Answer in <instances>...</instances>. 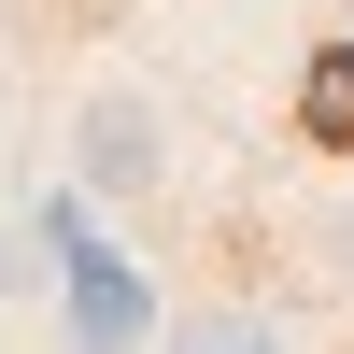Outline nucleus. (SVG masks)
<instances>
[{"instance_id": "1", "label": "nucleus", "mask_w": 354, "mask_h": 354, "mask_svg": "<svg viewBox=\"0 0 354 354\" xmlns=\"http://www.w3.org/2000/svg\"><path fill=\"white\" fill-rule=\"evenodd\" d=\"M43 241H57V340H71V354H128L142 326H156L142 270L113 241H85V213H43Z\"/></svg>"}, {"instance_id": "2", "label": "nucleus", "mask_w": 354, "mask_h": 354, "mask_svg": "<svg viewBox=\"0 0 354 354\" xmlns=\"http://www.w3.org/2000/svg\"><path fill=\"white\" fill-rule=\"evenodd\" d=\"M85 185H113V198L156 185V113L142 100H85Z\"/></svg>"}, {"instance_id": "3", "label": "nucleus", "mask_w": 354, "mask_h": 354, "mask_svg": "<svg viewBox=\"0 0 354 354\" xmlns=\"http://www.w3.org/2000/svg\"><path fill=\"white\" fill-rule=\"evenodd\" d=\"M298 128H312V156H354V43H312V71H298Z\"/></svg>"}, {"instance_id": "4", "label": "nucleus", "mask_w": 354, "mask_h": 354, "mask_svg": "<svg viewBox=\"0 0 354 354\" xmlns=\"http://www.w3.org/2000/svg\"><path fill=\"white\" fill-rule=\"evenodd\" d=\"M170 354H283V340H270V326H255V312H198V326H185V340H170Z\"/></svg>"}]
</instances>
